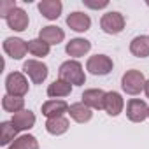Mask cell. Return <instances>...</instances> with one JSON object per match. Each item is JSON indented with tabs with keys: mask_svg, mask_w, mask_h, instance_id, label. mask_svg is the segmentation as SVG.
I'll list each match as a JSON object with an SVG mask.
<instances>
[{
	"mask_svg": "<svg viewBox=\"0 0 149 149\" xmlns=\"http://www.w3.org/2000/svg\"><path fill=\"white\" fill-rule=\"evenodd\" d=\"M58 76H60V79L67 81L68 84H76V86H81V84H84V81H86L83 65H81L77 60L63 61V63L60 65V68H58Z\"/></svg>",
	"mask_w": 149,
	"mask_h": 149,
	"instance_id": "6da1fadb",
	"label": "cell"
},
{
	"mask_svg": "<svg viewBox=\"0 0 149 149\" xmlns=\"http://www.w3.org/2000/svg\"><path fill=\"white\" fill-rule=\"evenodd\" d=\"M121 88L128 95H139L146 88V77L140 70H126L125 76L121 77Z\"/></svg>",
	"mask_w": 149,
	"mask_h": 149,
	"instance_id": "7a4b0ae2",
	"label": "cell"
},
{
	"mask_svg": "<svg viewBox=\"0 0 149 149\" xmlns=\"http://www.w3.org/2000/svg\"><path fill=\"white\" fill-rule=\"evenodd\" d=\"M125 16L118 11H111V13H105L100 19V28L109 33V35H118L125 30Z\"/></svg>",
	"mask_w": 149,
	"mask_h": 149,
	"instance_id": "3957f363",
	"label": "cell"
},
{
	"mask_svg": "<svg viewBox=\"0 0 149 149\" xmlns=\"http://www.w3.org/2000/svg\"><path fill=\"white\" fill-rule=\"evenodd\" d=\"M6 90L11 97H25L28 93V81L21 72H11L6 79Z\"/></svg>",
	"mask_w": 149,
	"mask_h": 149,
	"instance_id": "277c9868",
	"label": "cell"
},
{
	"mask_svg": "<svg viewBox=\"0 0 149 149\" xmlns=\"http://www.w3.org/2000/svg\"><path fill=\"white\" fill-rule=\"evenodd\" d=\"M112 67L114 63L107 54H95V56H90L86 61V68L93 76H107V74L112 72Z\"/></svg>",
	"mask_w": 149,
	"mask_h": 149,
	"instance_id": "5b68a950",
	"label": "cell"
},
{
	"mask_svg": "<svg viewBox=\"0 0 149 149\" xmlns=\"http://www.w3.org/2000/svg\"><path fill=\"white\" fill-rule=\"evenodd\" d=\"M23 72L32 79L33 84H42L47 77V65L39 60H28L23 63Z\"/></svg>",
	"mask_w": 149,
	"mask_h": 149,
	"instance_id": "8992f818",
	"label": "cell"
},
{
	"mask_svg": "<svg viewBox=\"0 0 149 149\" xmlns=\"http://www.w3.org/2000/svg\"><path fill=\"white\" fill-rule=\"evenodd\" d=\"M147 111H149L147 104L140 98H132L126 104V116L133 123H142L147 118Z\"/></svg>",
	"mask_w": 149,
	"mask_h": 149,
	"instance_id": "52a82bcc",
	"label": "cell"
},
{
	"mask_svg": "<svg viewBox=\"0 0 149 149\" xmlns=\"http://www.w3.org/2000/svg\"><path fill=\"white\" fill-rule=\"evenodd\" d=\"M4 51L13 58V60H21L28 53V46L23 39L19 37H7L4 40Z\"/></svg>",
	"mask_w": 149,
	"mask_h": 149,
	"instance_id": "ba28073f",
	"label": "cell"
},
{
	"mask_svg": "<svg viewBox=\"0 0 149 149\" xmlns=\"http://www.w3.org/2000/svg\"><path fill=\"white\" fill-rule=\"evenodd\" d=\"M68 104L65 100H60V98H53V100H47L42 104V114L47 118V119H53V118H61L65 112H68Z\"/></svg>",
	"mask_w": 149,
	"mask_h": 149,
	"instance_id": "9c48e42d",
	"label": "cell"
},
{
	"mask_svg": "<svg viewBox=\"0 0 149 149\" xmlns=\"http://www.w3.org/2000/svg\"><path fill=\"white\" fill-rule=\"evenodd\" d=\"M105 91L104 90H100V88H91V90H86L84 93H83V104H86L90 109H97V111H100V109H104V105H105Z\"/></svg>",
	"mask_w": 149,
	"mask_h": 149,
	"instance_id": "30bf717a",
	"label": "cell"
},
{
	"mask_svg": "<svg viewBox=\"0 0 149 149\" xmlns=\"http://www.w3.org/2000/svg\"><path fill=\"white\" fill-rule=\"evenodd\" d=\"M67 25L74 32H88L91 26V18L81 11H76V13H70L67 16Z\"/></svg>",
	"mask_w": 149,
	"mask_h": 149,
	"instance_id": "8fae6325",
	"label": "cell"
},
{
	"mask_svg": "<svg viewBox=\"0 0 149 149\" xmlns=\"http://www.w3.org/2000/svg\"><path fill=\"white\" fill-rule=\"evenodd\" d=\"M6 21H7L9 28L14 30V32H25V30L28 28V14H26L23 9H19V7H16V9L7 16Z\"/></svg>",
	"mask_w": 149,
	"mask_h": 149,
	"instance_id": "7c38bea8",
	"label": "cell"
},
{
	"mask_svg": "<svg viewBox=\"0 0 149 149\" xmlns=\"http://www.w3.org/2000/svg\"><path fill=\"white\" fill-rule=\"evenodd\" d=\"M123 107H125V100H123V97L118 91H109L105 95L104 109H105V112L109 116H119L123 112Z\"/></svg>",
	"mask_w": 149,
	"mask_h": 149,
	"instance_id": "4fadbf2b",
	"label": "cell"
},
{
	"mask_svg": "<svg viewBox=\"0 0 149 149\" xmlns=\"http://www.w3.org/2000/svg\"><path fill=\"white\" fill-rule=\"evenodd\" d=\"M39 39H42L44 42H47L49 46H54V44H60L63 39H65V32L60 28V26H42L40 32H39Z\"/></svg>",
	"mask_w": 149,
	"mask_h": 149,
	"instance_id": "5bb4252c",
	"label": "cell"
},
{
	"mask_svg": "<svg viewBox=\"0 0 149 149\" xmlns=\"http://www.w3.org/2000/svg\"><path fill=\"white\" fill-rule=\"evenodd\" d=\"M63 4L60 0H42L39 4V11L46 19H58L61 14Z\"/></svg>",
	"mask_w": 149,
	"mask_h": 149,
	"instance_id": "9a60e30c",
	"label": "cell"
},
{
	"mask_svg": "<svg viewBox=\"0 0 149 149\" xmlns=\"http://www.w3.org/2000/svg\"><path fill=\"white\" fill-rule=\"evenodd\" d=\"M90 49H91V42L86 40V39H72V40L67 42V46H65L67 54H68V56H74V58L84 56Z\"/></svg>",
	"mask_w": 149,
	"mask_h": 149,
	"instance_id": "2e32d148",
	"label": "cell"
},
{
	"mask_svg": "<svg viewBox=\"0 0 149 149\" xmlns=\"http://www.w3.org/2000/svg\"><path fill=\"white\" fill-rule=\"evenodd\" d=\"M68 114H70V118L76 121V123H88V121L91 119V116H93L91 109H90L86 104H83V102L72 104V105L68 107Z\"/></svg>",
	"mask_w": 149,
	"mask_h": 149,
	"instance_id": "e0dca14e",
	"label": "cell"
},
{
	"mask_svg": "<svg viewBox=\"0 0 149 149\" xmlns=\"http://www.w3.org/2000/svg\"><path fill=\"white\" fill-rule=\"evenodd\" d=\"M13 125L18 128V132H21V130H30V128H33V125H35V114L32 112V111H19V112H16V114H13Z\"/></svg>",
	"mask_w": 149,
	"mask_h": 149,
	"instance_id": "ac0fdd59",
	"label": "cell"
},
{
	"mask_svg": "<svg viewBox=\"0 0 149 149\" xmlns=\"http://www.w3.org/2000/svg\"><path fill=\"white\" fill-rule=\"evenodd\" d=\"M130 53L137 58H146L149 56V37L147 35H139L130 42Z\"/></svg>",
	"mask_w": 149,
	"mask_h": 149,
	"instance_id": "d6986e66",
	"label": "cell"
},
{
	"mask_svg": "<svg viewBox=\"0 0 149 149\" xmlns=\"http://www.w3.org/2000/svg\"><path fill=\"white\" fill-rule=\"evenodd\" d=\"M72 93V84H68L63 79H56L47 86V95L51 98H61V97H68Z\"/></svg>",
	"mask_w": 149,
	"mask_h": 149,
	"instance_id": "ffe728a7",
	"label": "cell"
},
{
	"mask_svg": "<svg viewBox=\"0 0 149 149\" xmlns=\"http://www.w3.org/2000/svg\"><path fill=\"white\" fill-rule=\"evenodd\" d=\"M18 135V128L13 125V121H2L0 123V144L7 146L11 142L16 140Z\"/></svg>",
	"mask_w": 149,
	"mask_h": 149,
	"instance_id": "44dd1931",
	"label": "cell"
},
{
	"mask_svg": "<svg viewBox=\"0 0 149 149\" xmlns=\"http://www.w3.org/2000/svg\"><path fill=\"white\" fill-rule=\"evenodd\" d=\"M68 126H70V123L63 116L61 118H53V119H47L46 121V130L51 135H63L68 130Z\"/></svg>",
	"mask_w": 149,
	"mask_h": 149,
	"instance_id": "7402d4cb",
	"label": "cell"
},
{
	"mask_svg": "<svg viewBox=\"0 0 149 149\" xmlns=\"http://www.w3.org/2000/svg\"><path fill=\"white\" fill-rule=\"evenodd\" d=\"M26 46H28V53L37 56V58H44L51 51V46L47 42H44L42 39H32V40L26 42Z\"/></svg>",
	"mask_w": 149,
	"mask_h": 149,
	"instance_id": "603a6c76",
	"label": "cell"
},
{
	"mask_svg": "<svg viewBox=\"0 0 149 149\" xmlns=\"http://www.w3.org/2000/svg\"><path fill=\"white\" fill-rule=\"evenodd\" d=\"M2 107H4L6 112H13V114H16V112H19V111H25V109H23V107H25V98H21V97L4 95V98H2Z\"/></svg>",
	"mask_w": 149,
	"mask_h": 149,
	"instance_id": "cb8c5ba5",
	"label": "cell"
},
{
	"mask_svg": "<svg viewBox=\"0 0 149 149\" xmlns=\"http://www.w3.org/2000/svg\"><path fill=\"white\" fill-rule=\"evenodd\" d=\"M7 149H39V140L33 135H21Z\"/></svg>",
	"mask_w": 149,
	"mask_h": 149,
	"instance_id": "d4e9b609",
	"label": "cell"
},
{
	"mask_svg": "<svg viewBox=\"0 0 149 149\" xmlns=\"http://www.w3.org/2000/svg\"><path fill=\"white\" fill-rule=\"evenodd\" d=\"M16 7H18V6H16L14 0H2V2H0V16L7 19V16H9Z\"/></svg>",
	"mask_w": 149,
	"mask_h": 149,
	"instance_id": "484cf974",
	"label": "cell"
},
{
	"mask_svg": "<svg viewBox=\"0 0 149 149\" xmlns=\"http://www.w3.org/2000/svg\"><path fill=\"white\" fill-rule=\"evenodd\" d=\"M84 6L86 7H91V9H104V7L109 6V2H107V0H104V2H90V0H86Z\"/></svg>",
	"mask_w": 149,
	"mask_h": 149,
	"instance_id": "4316f807",
	"label": "cell"
},
{
	"mask_svg": "<svg viewBox=\"0 0 149 149\" xmlns=\"http://www.w3.org/2000/svg\"><path fill=\"white\" fill-rule=\"evenodd\" d=\"M144 91H146V95H147V98H149V79L146 81V88H144Z\"/></svg>",
	"mask_w": 149,
	"mask_h": 149,
	"instance_id": "83f0119b",
	"label": "cell"
},
{
	"mask_svg": "<svg viewBox=\"0 0 149 149\" xmlns=\"http://www.w3.org/2000/svg\"><path fill=\"white\" fill-rule=\"evenodd\" d=\"M147 118H149V111H147Z\"/></svg>",
	"mask_w": 149,
	"mask_h": 149,
	"instance_id": "f1b7e54d",
	"label": "cell"
}]
</instances>
